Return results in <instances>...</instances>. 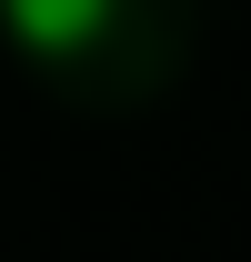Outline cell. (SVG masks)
<instances>
[{
    "label": "cell",
    "instance_id": "6da1fadb",
    "mask_svg": "<svg viewBox=\"0 0 251 262\" xmlns=\"http://www.w3.org/2000/svg\"><path fill=\"white\" fill-rule=\"evenodd\" d=\"M111 20H121V0H0V40H10L20 61H40V71L101 51Z\"/></svg>",
    "mask_w": 251,
    "mask_h": 262
}]
</instances>
